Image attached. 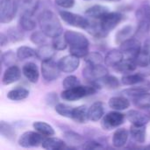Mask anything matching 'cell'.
I'll return each instance as SVG.
<instances>
[{"label":"cell","mask_w":150,"mask_h":150,"mask_svg":"<svg viewBox=\"0 0 150 150\" xmlns=\"http://www.w3.org/2000/svg\"><path fill=\"white\" fill-rule=\"evenodd\" d=\"M63 34L69 47V54L79 58H84L88 54L90 41L83 33L67 30Z\"/></svg>","instance_id":"cell-1"},{"label":"cell","mask_w":150,"mask_h":150,"mask_svg":"<svg viewBox=\"0 0 150 150\" xmlns=\"http://www.w3.org/2000/svg\"><path fill=\"white\" fill-rule=\"evenodd\" d=\"M40 28L49 38H54L62 33V26L56 14L52 9L46 10L37 16Z\"/></svg>","instance_id":"cell-2"},{"label":"cell","mask_w":150,"mask_h":150,"mask_svg":"<svg viewBox=\"0 0 150 150\" xmlns=\"http://www.w3.org/2000/svg\"><path fill=\"white\" fill-rule=\"evenodd\" d=\"M98 91V88L92 84L77 85L70 89H64L61 93V98L65 101H77L83 98L94 95Z\"/></svg>","instance_id":"cell-3"},{"label":"cell","mask_w":150,"mask_h":150,"mask_svg":"<svg viewBox=\"0 0 150 150\" xmlns=\"http://www.w3.org/2000/svg\"><path fill=\"white\" fill-rule=\"evenodd\" d=\"M137 27L135 29V37L144 36L150 32V4L141 5L135 12Z\"/></svg>","instance_id":"cell-4"},{"label":"cell","mask_w":150,"mask_h":150,"mask_svg":"<svg viewBox=\"0 0 150 150\" xmlns=\"http://www.w3.org/2000/svg\"><path fill=\"white\" fill-rule=\"evenodd\" d=\"M109 74L107 67L103 64L99 65H86V67L83 69V77L91 83L95 84L98 81H100L103 77Z\"/></svg>","instance_id":"cell-5"},{"label":"cell","mask_w":150,"mask_h":150,"mask_svg":"<svg viewBox=\"0 0 150 150\" xmlns=\"http://www.w3.org/2000/svg\"><path fill=\"white\" fill-rule=\"evenodd\" d=\"M127 116L126 114L120 112V111H112L104 115L101 120V127L104 130L111 131L112 129H117L125 121Z\"/></svg>","instance_id":"cell-6"},{"label":"cell","mask_w":150,"mask_h":150,"mask_svg":"<svg viewBox=\"0 0 150 150\" xmlns=\"http://www.w3.org/2000/svg\"><path fill=\"white\" fill-rule=\"evenodd\" d=\"M59 15H60L61 18L67 25L74 26V27L81 28L83 30H86V28L88 27L89 23H90L89 18L83 17L82 15L69 11L62 10L59 11Z\"/></svg>","instance_id":"cell-7"},{"label":"cell","mask_w":150,"mask_h":150,"mask_svg":"<svg viewBox=\"0 0 150 150\" xmlns=\"http://www.w3.org/2000/svg\"><path fill=\"white\" fill-rule=\"evenodd\" d=\"M44 139L45 136L37 131H26L19 136L18 143L22 148H35L41 146Z\"/></svg>","instance_id":"cell-8"},{"label":"cell","mask_w":150,"mask_h":150,"mask_svg":"<svg viewBox=\"0 0 150 150\" xmlns=\"http://www.w3.org/2000/svg\"><path fill=\"white\" fill-rule=\"evenodd\" d=\"M124 18L125 16L120 11H109L99 19V22L103 30L108 34L123 21Z\"/></svg>","instance_id":"cell-9"},{"label":"cell","mask_w":150,"mask_h":150,"mask_svg":"<svg viewBox=\"0 0 150 150\" xmlns=\"http://www.w3.org/2000/svg\"><path fill=\"white\" fill-rule=\"evenodd\" d=\"M61 69L58 63L53 59L42 61L41 62V74L44 80L47 82H53L60 77Z\"/></svg>","instance_id":"cell-10"},{"label":"cell","mask_w":150,"mask_h":150,"mask_svg":"<svg viewBox=\"0 0 150 150\" xmlns=\"http://www.w3.org/2000/svg\"><path fill=\"white\" fill-rule=\"evenodd\" d=\"M142 48V45L140 40L135 36L129 38L120 45V49L123 52L124 55L131 59H134L141 52Z\"/></svg>","instance_id":"cell-11"},{"label":"cell","mask_w":150,"mask_h":150,"mask_svg":"<svg viewBox=\"0 0 150 150\" xmlns=\"http://www.w3.org/2000/svg\"><path fill=\"white\" fill-rule=\"evenodd\" d=\"M18 10L13 0H0V22L2 24H8L11 22Z\"/></svg>","instance_id":"cell-12"},{"label":"cell","mask_w":150,"mask_h":150,"mask_svg":"<svg viewBox=\"0 0 150 150\" xmlns=\"http://www.w3.org/2000/svg\"><path fill=\"white\" fill-rule=\"evenodd\" d=\"M57 63L62 72L70 74L78 69L80 65V58L69 54V55L62 57Z\"/></svg>","instance_id":"cell-13"},{"label":"cell","mask_w":150,"mask_h":150,"mask_svg":"<svg viewBox=\"0 0 150 150\" xmlns=\"http://www.w3.org/2000/svg\"><path fill=\"white\" fill-rule=\"evenodd\" d=\"M35 18L36 16L33 14V11H25L22 12L19 18L18 26L24 32L33 31L37 26V21Z\"/></svg>","instance_id":"cell-14"},{"label":"cell","mask_w":150,"mask_h":150,"mask_svg":"<svg viewBox=\"0 0 150 150\" xmlns=\"http://www.w3.org/2000/svg\"><path fill=\"white\" fill-rule=\"evenodd\" d=\"M21 77V70L20 69L13 64L11 66H9L6 68V69L4 72L3 77H2V83L4 85H10L16 82H18Z\"/></svg>","instance_id":"cell-15"},{"label":"cell","mask_w":150,"mask_h":150,"mask_svg":"<svg viewBox=\"0 0 150 150\" xmlns=\"http://www.w3.org/2000/svg\"><path fill=\"white\" fill-rule=\"evenodd\" d=\"M22 74L32 83H38L40 79V70L36 63L29 62L22 67Z\"/></svg>","instance_id":"cell-16"},{"label":"cell","mask_w":150,"mask_h":150,"mask_svg":"<svg viewBox=\"0 0 150 150\" xmlns=\"http://www.w3.org/2000/svg\"><path fill=\"white\" fill-rule=\"evenodd\" d=\"M149 91H150V81L144 80L143 82H142L136 85L131 86L130 88L124 90L122 91V93H124L126 96L134 98H136L143 93L149 92Z\"/></svg>","instance_id":"cell-17"},{"label":"cell","mask_w":150,"mask_h":150,"mask_svg":"<svg viewBox=\"0 0 150 150\" xmlns=\"http://www.w3.org/2000/svg\"><path fill=\"white\" fill-rule=\"evenodd\" d=\"M127 119L131 124L134 125H148L150 121V116L139 111V110H130L126 114Z\"/></svg>","instance_id":"cell-18"},{"label":"cell","mask_w":150,"mask_h":150,"mask_svg":"<svg viewBox=\"0 0 150 150\" xmlns=\"http://www.w3.org/2000/svg\"><path fill=\"white\" fill-rule=\"evenodd\" d=\"M124 54L120 49H112L107 52L105 56V63L107 67L115 68L124 60Z\"/></svg>","instance_id":"cell-19"},{"label":"cell","mask_w":150,"mask_h":150,"mask_svg":"<svg viewBox=\"0 0 150 150\" xmlns=\"http://www.w3.org/2000/svg\"><path fill=\"white\" fill-rule=\"evenodd\" d=\"M130 133L124 127H118L112 134V145L115 148H123L128 141Z\"/></svg>","instance_id":"cell-20"},{"label":"cell","mask_w":150,"mask_h":150,"mask_svg":"<svg viewBox=\"0 0 150 150\" xmlns=\"http://www.w3.org/2000/svg\"><path fill=\"white\" fill-rule=\"evenodd\" d=\"M105 115V106L100 101L93 103L88 109L89 120L92 122H98L102 120Z\"/></svg>","instance_id":"cell-21"},{"label":"cell","mask_w":150,"mask_h":150,"mask_svg":"<svg viewBox=\"0 0 150 150\" xmlns=\"http://www.w3.org/2000/svg\"><path fill=\"white\" fill-rule=\"evenodd\" d=\"M130 136L137 143L143 144L146 142V125H134L130 127Z\"/></svg>","instance_id":"cell-22"},{"label":"cell","mask_w":150,"mask_h":150,"mask_svg":"<svg viewBox=\"0 0 150 150\" xmlns=\"http://www.w3.org/2000/svg\"><path fill=\"white\" fill-rule=\"evenodd\" d=\"M108 105L114 111H125L130 107V101L124 96H115L109 99Z\"/></svg>","instance_id":"cell-23"},{"label":"cell","mask_w":150,"mask_h":150,"mask_svg":"<svg viewBox=\"0 0 150 150\" xmlns=\"http://www.w3.org/2000/svg\"><path fill=\"white\" fill-rule=\"evenodd\" d=\"M55 48L53 47V45H49L47 43L38 46L36 49V58L42 61L50 60L53 59V57L55 54Z\"/></svg>","instance_id":"cell-24"},{"label":"cell","mask_w":150,"mask_h":150,"mask_svg":"<svg viewBox=\"0 0 150 150\" xmlns=\"http://www.w3.org/2000/svg\"><path fill=\"white\" fill-rule=\"evenodd\" d=\"M109 8L102 5V4H94L91 7H89L86 11H85V15L93 19H97L99 20L101 19L106 13H108Z\"/></svg>","instance_id":"cell-25"},{"label":"cell","mask_w":150,"mask_h":150,"mask_svg":"<svg viewBox=\"0 0 150 150\" xmlns=\"http://www.w3.org/2000/svg\"><path fill=\"white\" fill-rule=\"evenodd\" d=\"M66 142L56 137H45L41 147L47 150H62L66 149Z\"/></svg>","instance_id":"cell-26"},{"label":"cell","mask_w":150,"mask_h":150,"mask_svg":"<svg viewBox=\"0 0 150 150\" xmlns=\"http://www.w3.org/2000/svg\"><path fill=\"white\" fill-rule=\"evenodd\" d=\"M92 85L96 86L98 89H100L101 87H105L108 90H115L120 87V83L116 76L108 74L105 77H103L100 81H98L97 83Z\"/></svg>","instance_id":"cell-27"},{"label":"cell","mask_w":150,"mask_h":150,"mask_svg":"<svg viewBox=\"0 0 150 150\" xmlns=\"http://www.w3.org/2000/svg\"><path fill=\"white\" fill-rule=\"evenodd\" d=\"M135 34V29L132 25H127L120 28L115 34V42L118 45H120L125 40H128L131 37H134Z\"/></svg>","instance_id":"cell-28"},{"label":"cell","mask_w":150,"mask_h":150,"mask_svg":"<svg viewBox=\"0 0 150 150\" xmlns=\"http://www.w3.org/2000/svg\"><path fill=\"white\" fill-rule=\"evenodd\" d=\"M137 66L138 65L134 59L127 58V59H124L119 65H117L114 68V69L117 72L125 75V74H129V73H133L134 71H135V69H137Z\"/></svg>","instance_id":"cell-29"},{"label":"cell","mask_w":150,"mask_h":150,"mask_svg":"<svg viewBox=\"0 0 150 150\" xmlns=\"http://www.w3.org/2000/svg\"><path fill=\"white\" fill-rule=\"evenodd\" d=\"M88 109L89 108H87L85 105H79L74 107L71 120H73L76 123L78 124H85L89 120Z\"/></svg>","instance_id":"cell-30"},{"label":"cell","mask_w":150,"mask_h":150,"mask_svg":"<svg viewBox=\"0 0 150 150\" xmlns=\"http://www.w3.org/2000/svg\"><path fill=\"white\" fill-rule=\"evenodd\" d=\"M145 80V76L140 73H129L122 76L120 79V83L125 86H134L136 85Z\"/></svg>","instance_id":"cell-31"},{"label":"cell","mask_w":150,"mask_h":150,"mask_svg":"<svg viewBox=\"0 0 150 150\" xmlns=\"http://www.w3.org/2000/svg\"><path fill=\"white\" fill-rule=\"evenodd\" d=\"M29 91L24 87H16L7 92V98L12 101H22L29 97Z\"/></svg>","instance_id":"cell-32"},{"label":"cell","mask_w":150,"mask_h":150,"mask_svg":"<svg viewBox=\"0 0 150 150\" xmlns=\"http://www.w3.org/2000/svg\"><path fill=\"white\" fill-rule=\"evenodd\" d=\"M33 127L35 131L45 137L54 136L55 134L54 127L45 121H34L33 123Z\"/></svg>","instance_id":"cell-33"},{"label":"cell","mask_w":150,"mask_h":150,"mask_svg":"<svg viewBox=\"0 0 150 150\" xmlns=\"http://www.w3.org/2000/svg\"><path fill=\"white\" fill-rule=\"evenodd\" d=\"M0 134L7 141L14 142L16 139V132L13 127L4 120L0 122Z\"/></svg>","instance_id":"cell-34"},{"label":"cell","mask_w":150,"mask_h":150,"mask_svg":"<svg viewBox=\"0 0 150 150\" xmlns=\"http://www.w3.org/2000/svg\"><path fill=\"white\" fill-rule=\"evenodd\" d=\"M63 137H64V140L67 143L72 145V146H75V147H77L79 145H83L85 142H84V138L76 133V132H73V131H67L64 133L63 134Z\"/></svg>","instance_id":"cell-35"},{"label":"cell","mask_w":150,"mask_h":150,"mask_svg":"<svg viewBox=\"0 0 150 150\" xmlns=\"http://www.w3.org/2000/svg\"><path fill=\"white\" fill-rule=\"evenodd\" d=\"M16 54L19 61H25L32 57H36V49L27 46H21L17 49Z\"/></svg>","instance_id":"cell-36"},{"label":"cell","mask_w":150,"mask_h":150,"mask_svg":"<svg viewBox=\"0 0 150 150\" xmlns=\"http://www.w3.org/2000/svg\"><path fill=\"white\" fill-rule=\"evenodd\" d=\"M134 99V105L141 109V110H147L150 109V92H146L143 93Z\"/></svg>","instance_id":"cell-37"},{"label":"cell","mask_w":150,"mask_h":150,"mask_svg":"<svg viewBox=\"0 0 150 150\" xmlns=\"http://www.w3.org/2000/svg\"><path fill=\"white\" fill-rule=\"evenodd\" d=\"M86 65H99L103 64L105 62V58L99 52H89L88 54L83 58Z\"/></svg>","instance_id":"cell-38"},{"label":"cell","mask_w":150,"mask_h":150,"mask_svg":"<svg viewBox=\"0 0 150 150\" xmlns=\"http://www.w3.org/2000/svg\"><path fill=\"white\" fill-rule=\"evenodd\" d=\"M11 42H18L24 39V31L18 27H10L6 33Z\"/></svg>","instance_id":"cell-39"},{"label":"cell","mask_w":150,"mask_h":150,"mask_svg":"<svg viewBox=\"0 0 150 150\" xmlns=\"http://www.w3.org/2000/svg\"><path fill=\"white\" fill-rule=\"evenodd\" d=\"M15 6L18 11H21V13L25 11H33L37 0H13Z\"/></svg>","instance_id":"cell-40"},{"label":"cell","mask_w":150,"mask_h":150,"mask_svg":"<svg viewBox=\"0 0 150 150\" xmlns=\"http://www.w3.org/2000/svg\"><path fill=\"white\" fill-rule=\"evenodd\" d=\"M47 38H49V37L41 30L40 31H34L30 35V40L32 41V43L38 45V46L47 43Z\"/></svg>","instance_id":"cell-41"},{"label":"cell","mask_w":150,"mask_h":150,"mask_svg":"<svg viewBox=\"0 0 150 150\" xmlns=\"http://www.w3.org/2000/svg\"><path fill=\"white\" fill-rule=\"evenodd\" d=\"M54 110L62 117L68 118V119H71L72 118V113H73L74 107H71V106H69V105H68L66 104H63V103H58L54 106Z\"/></svg>","instance_id":"cell-42"},{"label":"cell","mask_w":150,"mask_h":150,"mask_svg":"<svg viewBox=\"0 0 150 150\" xmlns=\"http://www.w3.org/2000/svg\"><path fill=\"white\" fill-rule=\"evenodd\" d=\"M17 57V54H15L12 50H7L1 54V62L4 66L9 67L15 64Z\"/></svg>","instance_id":"cell-43"},{"label":"cell","mask_w":150,"mask_h":150,"mask_svg":"<svg viewBox=\"0 0 150 150\" xmlns=\"http://www.w3.org/2000/svg\"><path fill=\"white\" fill-rule=\"evenodd\" d=\"M52 45L55 48L56 51H63L69 46L64 34L62 33L52 38Z\"/></svg>","instance_id":"cell-44"},{"label":"cell","mask_w":150,"mask_h":150,"mask_svg":"<svg viewBox=\"0 0 150 150\" xmlns=\"http://www.w3.org/2000/svg\"><path fill=\"white\" fill-rule=\"evenodd\" d=\"M48 9H52L51 0H37L33 11V14L36 16V18H37V16L40 12H42L46 10H48Z\"/></svg>","instance_id":"cell-45"},{"label":"cell","mask_w":150,"mask_h":150,"mask_svg":"<svg viewBox=\"0 0 150 150\" xmlns=\"http://www.w3.org/2000/svg\"><path fill=\"white\" fill-rule=\"evenodd\" d=\"M62 84V87L64 89H70V88L76 87L77 85H80L81 83H80V80L77 78V76H73V75H69L63 79Z\"/></svg>","instance_id":"cell-46"},{"label":"cell","mask_w":150,"mask_h":150,"mask_svg":"<svg viewBox=\"0 0 150 150\" xmlns=\"http://www.w3.org/2000/svg\"><path fill=\"white\" fill-rule=\"evenodd\" d=\"M54 4L62 9H71L74 7L75 0H54Z\"/></svg>","instance_id":"cell-47"},{"label":"cell","mask_w":150,"mask_h":150,"mask_svg":"<svg viewBox=\"0 0 150 150\" xmlns=\"http://www.w3.org/2000/svg\"><path fill=\"white\" fill-rule=\"evenodd\" d=\"M82 148L85 149H104L105 146H103L102 143L98 142L96 141H90L84 142L82 145Z\"/></svg>","instance_id":"cell-48"},{"label":"cell","mask_w":150,"mask_h":150,"mask_svg":"<svg viewBox=\"0 0 150 150\" xmlns=\"http://www.w3.org/2000/svg\"><path fill=\"white\" fill-rule=\"evenodd\" d=\"M45 101L46 103L48 105H56L59 102L58 100V96L56 93L54 92H50V93H47V96H46V98H45Z\"/></svg>","instance_id":"cell-49"},{"label":"cell","mask_w":150,"mask_h":150,"mask_svg":"<svg viewBox=\"0 0 150 150\" xmlns=\"http://www.w3.org/2000/svg\"><path fill=\"white\" fill-rule=\"evenodd\" d=\"M10 41L8 36L6 33H0V44H1V47H4L8 44V42Z\"/></svg>","instance_id":"cell-50"},{"label":"cell","mask_w":150,"mask_h":150,"mask_svg":"<svg viewBox=\"0 0 150 150\" xmlns=\"http://www.w3.org/2000/svg\"><path fill=\"white\" fill-rule=\"evenodd\" d=\"M103 1H107V2H120L121 0H103Z\"/></svg>","instance_id":"cell-51"},{"label":"cell","mask_w":150,"mask_h":150,"mask_svg":"<svg viewBox=\"0 0 150 150\" xmlns=\"http://www.w3.org/2000/svg\"><path fill=\"white\" fill-rule=\"evenodd\" d=\"M146 149H150V145H149V146H147V147H146Z\"/></svg>","instance_id":"cell-52"},{"label":"cell","mask_w":150,"mask_h":150,"mask_svg":"<svg viewBox=\"0 0 150 150\" xmlns=\"http://www.w3.org/2000/svg\"><path fill=\"white\" fill-rule=\"evenodd\" d=\"M84 1H90V0H84Z\"/></svg>","instance_id":"cell-53"},{"label":"cell","mask_w":150,"mask_h":150,"mask_svg":"<svg viewBox=\"0 0 150 150\" xmlns=\"http://www.w3.org/2000/svg\"><path fill=\"white\" fill-rule=\"evenodd\" d=\"M149 63H150V57H149Z\"/></svg>","instance_id":"cell-54"}]
</instances>
